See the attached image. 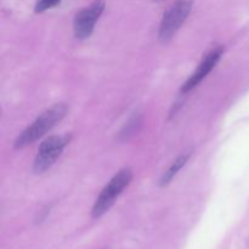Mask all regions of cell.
Masks as SVG:
<instances>
[{
	"label": "cell",
	"instance_id": "obj_1",
	"mask_svg": "<svg viewBox=\"0 0 249 249\" xmlns=\"http://www.w3.org/2000/svg\"><path fill=\"white\" fill-rule=\"evenodd\" d=\"M67 106L65 104H56L44 111L31 125L27 126L15 141V147L23 148L43 138L48 131L55 128L67 114Z\"/></svg>",
	"mask_w": 249,
	"mask_h": 249
},
{
	"label": "cell",
	"instance_id": "obj_2",
	"mask_svg": "<svg viewBox=\"0 0 249 249\" xmlns=\"http://www.w3.org/2000/svg\"><path fill=\"white\" fill-rule=\"evenodd\" d=\"M133 180V172L129 168L119 170L113 178L108 181V184L104 187L101 194L95 201L92 207L91 214L94 218H100L104 215L106 212L109 211L114 204L116 199L122 195V192L130 185Z\"/></svg>",
	"mask_w": 249,
	"mask_h": 249
},
{
	"label": "cell",
	"instance_id": "obj_3",
	"mask_svg": "<svg viewBox=\"0 0 249 249\" xmlns=\"http://www.w3.org/2000/svg\"><path fill=\"white\" fill-rule=\"evenodd\" d=\"M70 141L71 135H53L45 139L39 146L38 153L34 160V173L41 174L50 169L62 155L63 150L70 143Z\"/></svg>",
	"mask_w": 249,
	"mask_h": 249
},
{
	"label": "cell",
	"instance_id": "obj_4",
	"mask_svg": "<svg viewBox=\"0 0 249 249\" xmlns=\"http://www.w3.org/2000/svg\"><path fill=\"white\" fill-rule=\"evenodd\" d=\"M191 10L192 0H177L165 11L158 33L160 41L167 43L177 34V32L181 28L184 22L187 19Z\"/></svg>",
	"mask_w": 249,
	"mask_h": 249
},
{
	"label": "cell",
	"instance_id": "obj_5",
	"mask_svg": "<svg viewBox=\"0 0 249 249\" xmlns=\"http://www.w3.org/2000/svg\"><path fill=\"white\" fill-rule=\"evenodd\" d=\"M105 6L106 4L104 0H95L89 6L84 7L75 15L74 21H73V31H74L75 38L87 39L91 36L95 24L104 12Z\"/></svg>",
	"mask_w": 249,
	"mask_h": 249
},
{
	"label": "cell",
	"instance_id": "obj_6",
	"mask_svg": "<svg viewBox=\"0 0 249 249\" xmlns=\"http://www.w3.org/2000/svg\"><path fill=\"white\" fill-rule=\"evenodd\" d=\"M224 50H225V49L221 45L215 46L214 49H212V50L204 56L203 60L201 61V63L198 65L197 70L195 71V72L190 75L189 79L182 84L181 92L187 94V92H190L191 90H194L195 88H196L197 85H198L199 83L213 71V68L215 67L216 63L220 61L221 56H223L224 53Z\"/></svg>",
	"mask_w": 249,
	"mask_h": 249
},
{
	"label": "cell",
	"instance_id": "obj_7",
	"mask_svg": "<svg viewBox=\"0 0 249 249\" xmlns=\"http://www.w3.org/2000/svg\"><path fill=\"white\" fill-rule=\"evenodd\" d=\"M189 158H190V153L179 156V157H178L177 160L173 162V164L170 165L169 169H168L167 172L162 175V178H160V186H167V185L169 184V182L172 181L175 177H177L178 173H179L180 170L184 168V165L186 164L187 160H189Z\"/></svg>",
	"mask_w": 249,
	"mask_h": 249
},
{
	"label": "cell",
	"instance_id": "obj_8",
	"mask_svg": "<svg viewBox=\"0 0 249 249\" xmlns=\"http://www.w3.org/2000/svg\"><path fill=\"white\" fill-rule=\"evenodd\" d=\"M60 2L61 0H38L36 4V7H34V11L36 14H41V12L46 11V10L55 7Z\"/></svg>",
	"mask_w": 249,
	"mask_h": 249
},
{
	"label": "cell",
	"instance_id": "obj_9",
	"mask_svg": "<svg viewBox=\"0 0 249 249\" xmlns=\"http://www.w3.org/2000/svg\"><path fill=\"white\" fill-rule=\"evenodd\" d=\"M140 119H138V118H134L133 121L130 122V123L129 124H126V128H125V131H124L123 134H122V135L124 136V138H129V136L130 135H133L134 133H135V130L136 129H138V126L140 125Z\"/></svg>",
	"mask_w": 249,
	"mask_h": 249
}]
</instances>
